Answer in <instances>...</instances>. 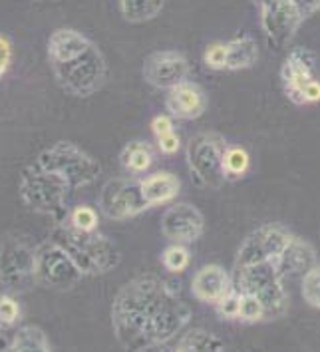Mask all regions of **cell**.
Masks as SVG:
<instances>
[{
	"label": "cell",
	"instance_id": "cell-26",
	"mask_svg": "<svg viewBox=\"0 0 320 352\" xmlns=\"http://www.w3.org/2000/svg\"><path fill=\"white\" fill-rule=\"evenodd\" d=\"M161 263H163V267H165L170 273L177 275V273H183L189 267V263H191V253H189V249L183 243H173V245H170V247L163 251Z\"/></svg>",
	"mask_w": 320,
	"mask_h": 352
},
{
	"label": "cell",
	"instance_id": "cell-20",
	"mask_svg": "<svg viewBox=\"0 0 320 352\" xmlns=\"http://www.w3.org/2000/svg\"><path fill=\"white\" fill-rule=\"evenodd\" d=\"M227 44V62L225 70L231 72H239L253 68L259 60V46L257 40L249 34H239V36L231 38Z\"/></svg>",
	"mask_w": 320,
	"mask_h": 352
},
{
	"label": "cell",
	"instance_id": "cell-30",
	"mask_svg": "<svg viewBox=\"0 0 320 352\" xmlns=\"http://www.w3.org/2000/svg\"><path fill=\"white\" fill-rule=\"evenodd\" d=\"M20 305L10 293H0V331L10 329L19 322Z\"/></svg>",
	"mask_w": 320,
	"mask_h": 352
},
{
	"label": "cell",
	"instance_id": "cell-36",
	"mask_svg": "<svg viewBox=\"0 0 320 352\" xmlns=\"http://www.w3.org/2000/svg\"><path fill=\"white\" fill-rule=\"evenodd\" d=\"M293 2H295L297 10L301 12L302 20L315 16L320 10V0H293Z\"/></svg>",
	"mask_w": 320,
	"mask_h": 352
},
{
	"label": "cell",
	"instance_id": "cell-9",
	"mask_svg": "<svg viewBox=\"0 0 320 352\" xmlns=\"http://www.w3.org/2000/svg\"><path fill=\"white\" fill-rule=\"evenodd\" d=\"M84 277L62 245L52 239L36 245V285L52 291H70Z\"/></svg>",
	"mask_w": 320,
	"mask_h": 352
},
{
	"label": "cell",
	"instance_id": "cell-37",
	"mask_svg": "<svg viewBox=\"0 0 320 352\" xmlns=\"http://www.w3.org/2000/svg\"><path fill=\"white\" fill-rule=\"evenodd\" d=\"M259 2H261V0H259Z\"/></svg>",
	"mask_w": 320,
	"mask_h": 352
},
{
	"label": "cell",
	"instance_id": "cell-19",
	"mask_svg": "<svg viewBox=\"0 0 320 352\" xmlns=\"http://www.w3.org/2000/svg\"><path fill=\"white\" fill-rule=\"evenodd\" d=\"M144 199L148 201L150 207L157 205L171 204L173 199H177L179 191H181V182L177 175H173L171 171H155L151 175H146L139 179Z\"/></svg>",
	"mask_w": 320,
	"mask_h": 352
},
{
	"label": "cell",
	"instance_id": "cell-22",
	"mask_svg": "<svg viewBox=\"0 0 320 352\" xmlns=\"http://www.w3.org/2000/svg\"><path fill=\"white\" fill-rule=\"evenodd\" d=\"M119 12L130 24H141L157 19L163 10V0H117Z\"/></svg>",
	"mask_w": 320,
	"mask_h": 352
},
{
	"label": "cell",
	"instance_id": "cell-2",
	"mask_svg": "<svg viewBox=\"0 0 320 352\" xmlns=\"http://www.w3.org/2000/svg\"><path fill=\"white\" fill-rule=\"evenodd\" d=\"M48 62L64 92L90 98L108 80V62L98 44L74 28H58L48 38Z\"/></svg>",
	"mask_w": 320,
	"mask_h": 352
},
{
	"label": "cell",
	"instance_id": "cell-6",
	"mask_svg": "<svg viewBox=\"0 0 320 352\" xmlns=\"http://www.w3.org/2000/svg\"><path fill=\"white\" fill-rule=\"evenodd\" d=\"M34 164L64 179L72 189L92 186L102 171L94 157L72 142H58L44 149Z\"/></svg>",
	"mask_w": 320,
	"mask_h": 352
},
{
	"label": "cell",
	"instance_id": "cell-16",
	"mask_svg": "<svg viewBox=\"0 0 320 352\" xmlns=\"http://www.w3.org/2000/svg\"><path fill=\"white\" fill-rule=\"evenodd\" d=\"M165 108L177 120H197L207 110V94L195 82H181L168 90Z\"/></svg>",
	"mask_w": 320,
	"mask_h": 352
},
{
	"label": "cell",
	"instance_id": "cell-11",
	"mask_svg": "<svg viewBox=\"0 0 320 352\" xmlns=\"http://www.w3.org/2000/svg\"><path fill=\"white\" fill-rule=\"evenodd\" d=\"M293 239L295 235L279 223H266L257 227L241 243L235 257V269L264 261H277Z\"/></svg>",
	"mask_w": 320,
	"mask_h": 352
},
{
	"label": "cell",
	"instance_id": "cell-18",
	"mask_svg": "<svg viewBox=\"0 0 320 352\" xmlns=\"http://www.w3.org/2000/svg\"><path fill=\"white\" fill-rule=\"evenodd\" d=\"M281 275L284 278L293 277H304L315 265H319L317 261V251L312 249L310 243H306L304 239L295 237L293 241L288 243V247L283 251V255L275 261Z\"/></svg>",
	"mask_w": 320,
	"mask_h": 352
},
{
	"label": "cell",
	"instance_id": "cell-27",
	"mask_svg": "<svg viewBox=\"0 0 320 352\" xmlns=\"http://www.w3.org/2000/svg\"><path fill=\"white\" fill-rule=\"evenodd\" d=\"M66 221L70 223L72 227H76V229H80V231H95L98 223H100V217H98V211H95L94 207L78 205V207H74L68 213Z\"/></svg>",
	"mask_w": 320,
	"mask_h": 352
},
{
	"label": "cell",
	"instance_id": "cell-34",
	"mask_svg": "<svg viewBox=\"0 0 320 352\" xmlns=\"http://www.w3.org/2000/svg\"><path fill=\"white\" fill-rule=\"evenodd\" d=\"M12 62V42L4 34H0V78L6 74Z\"/></svg>",
	"mask_w": 320,
	"mask_h": 352
},
{
	"label": "cell",
	"instance_id": "cell-21",
	"mask_svg": "<svg viewBox=\"0 0 320 352\" xmlns=\"http://www.w3.org/2000/svg\"><path fill=\"white\" fill-rule=\"evenodd\" d=\"M171 349L179 352H221L225 351L227 344L225 340H221L217 334L209 333L205 329H191V331H183V333L179 334Z\"/></svg>",
	"mask_w": 320,
	"mask_h": 352
},
{
	"label": "cell",
	"instance_id": "cell-32",
	"mask_svg": "<svg viewBox=\"0 0 320 352\" xmlns=\"http://www.w3.org/2000/svg\"><path fill=\"white\" fill-rule=\"evenodd\" d=\"M203 62L211 70H225L227 62V44L225 42H215L209 44L203 54Z\"/></svg>",
	"mask_w": 320,
	"mask_h": 352
},
{
	"label": "cell",
	"instance_id": "cell-5",
	"mask_svg": "<svg viewBox=\"0 0 320 352\" xmlns=\"http://www.w3.org/2000/svg\"><path fill=\"white\" fill-rule=\"evenodd\" d=\"M286 278L281 275L275 261H264L239 267L233 273V287L263 302L266 318H281L288 311Z\"/></svg>",
	"mask_w": 320,
	"mask_h": 352
},
{
	"label": "cell",
	"instance_id": "cell-8",
	"mask_svg": "<svg viewBox=\"0 0 320 352\" xmlns=\"http://www.w3.org/2000/svg\"><path fill=\"white\" fill-rule=\"evenodd\" d=\"M0 285L8 293H26L36 285V247L20 235L0 243Z\"/></svg>",
	"mask_w": 320,
	"mask_h": 352
},
{
	"label": "cell",
	"instance_id": "cell-13",
	"mask_svg": "<svg viewBox=\"0 0 320 352\" xmlns=\"http://www.w3.org/2000/svg\"><path fill=\"white\" fill-rule=\"evenodd\" d=\"M281 80H283L286 98L293 104L302 106L304 88L312 80H317V54L308 48H293L284 58Z\"/></svg>",
	"mask_w": 320,
	"mask_h": 352
},
{
	"label": "cell",
	"instance_id": "cell-31",
	"mask_svg": "<svg viewBox=\"0 0 320 352\" xmlns=\"http://www.w3.org/2000/svg\"><path fill=\"white\" fill-rule=\"evenodd\" d=\"M266 318V313H264L263 302L259 298L251 297L243 293V300H241V316L239 320L241 322H259V320H264Z\"/></svg>",
	"mask_w": 320,
	"mask_h": 352
},
{
	"label": "cell",
	"instance_id": "cell-1",
	"mask_svg": "<svg viewBox=\"0 0 320 352\" xmlns=\"http://www.w3.org/2000/svg\"><path fill=\"white\" fill-rule=\"evenodd\" d=\"M193 311L179 285L157 275H137L112 302V329L122 349L133 352L168 346L189 327Z\"/></svg>",
	"mask_w": 320,
	"mask_h": 352
},
{
	"label": "cell",
	"instance_id": "cell-14",
	"mask_svg": "<svg viewBox=\"0 0 320 352\" xmlns=\"http://www.w3.org/2000/svg\"><path fill=\"white\" fill-rule=\"evenodd\" d=\"M161 233L171 243H195L205 233V217L191 204H173L161 215Z\"/></svg>",
	"mask_w": 320,
	"mask_h": 352
},
{
	"label": "cell",
	"instance_id": "cell-17",
	"mask_svg": "<svg viewBox=\"0 0 320 352\" xmlns=\"http://www.w3.org/2000/svg\"><path fill=\"white\" fill-rule=\"evenodd\" d=\"M233 289V277L221 265H205L191 278L193 297L207 305H217Z\"/></svg>",
	"mask_w": 320,
	"mask_h": 352
},
{
	"label": "cell",
	"instance_id": "cell-25",
	"mask_svg": "<svg viewBox=\"0 0 320 352\" xmlns=\"http://www.w3.org/2000/svg\"><path fill=\"white\" fill-rule=\"evenodd\" d=\"M251 166V155L247 153V149L237 148V146H229L223 157V171H225L227 179H239L243 177Z\"/></svg>",
	"mask_w": 320,
	"mask_h": 352
},
{
	"label": "cell",
	"instance_id": "cell-4",
	"mask_svg": "<svg viewBox=\"0 0 320 352\" xmlns=\"http://www.w3.org/2000/svg\"><path fill=\"white\" fill-rule=\"evenodd\" d=\"M72 187L68 186L64 179H60L58 175L42 169L36 164L24 167L19 182L20 199L24 205L36 213L42 215H50L56 223L66 221L68 217V195H70Z\"/></svg>",
	"mask_w": 320,
	"mask_h": 352
},
{
	"label": "cell",
	"instance_id": "cell-7",
	"mask_svg": "<svg viewBox=\"0 0 320 352\" xmlns=\"http://www.w3.org/2000/svg\"><path fill=\"white\" fill-rule=\"evenodd\" d=\"M227 148V140L217 131H201L189 140L187 167L197 186L219 187L227 182L223 171Z\"/></svg>",
	"mask_w": 320,
	"mask_h": 352
},
{
	"label": "cell",
	"instance_id": "cell-23",
	"mask_svg": "<svg viewBox=\"0 0 320 352\" xmlns=\"http://www.w3.org/2000/svg\"><path fill=\"white\" fill-rule=\"evenodd\" d=\"M119 162L124 169H128L130 173H146L153 164V151H151L148 142H130L119 153Z\"/></svg>",
	"mask_w": 320,
	"mask_h": 352
},
{
	"label": "cell",
	"instance_id": "cell-10",
	"mask_svg": "<svg viewBox=\"0 0 320 352\" xmlns=\"http://www.w3.org/2000/svg\"><path fill=\"white\" fill-rule=\"evenodd\" d=\"M98 207L112 221H128L150 209L144 199L139 179L132 177H115L106 182L98 197Z\"/></svg>",
	"mask_w": 320,
	"mask_h": 352
},
{
	"label": "cell",
	"instance_id": "cell-28",
	"mask_svg": "<svg viewBox=\"0 0 320 352\" xmlns=\"http://www.w3.org/2000/svg\"><path fill=\"white\" fill-rule=\"evenodd\" d=\"M301 295L304 302H308L315 309H320V265H315L301 278Z\"/></svg>",
	"mask_w": 320,
	"mask_h": 352
},
{
	"label": "cell",
	"instance_id": "cell-33",
	"mask_svg": "<svg viewBox=\"0 0 320 352\" xmlns=\"http://www.w3.org/2000/svg\"><path fill=\"white\" fill-rule=\"evenodd\" d=\"M157 140V148L161 153H165V155H173V153H177L179 148H181V138L175 133V131H170V133H165V135H159V138H155Z\"/></svg>",
	"mask_w": 320,
	"mask_h": 352
},
{
	"label": "cell",
	"instance_id": "cell-29",
	"mask_svg": "<svg viewBox=\"0 0 320 352\" xmlns=\"http://www.w3.org/2000/svg\"><path fill=\"white\" fill-rule=\"evenodd\" d=\"M241 300H243V293L233 287L225 297L215 305L217 315L221 316V318H225V320H239V316H241Z\"/></svg>",
	"mask_w": 320,
	"mask_h": 352
},
{
	"label": "cell",
	"instance_id": "cell-3",
	"mask_svg": "<svg viewBox=\"0 0 320 352\" xmlns=\"http://www.w3.org/2000/svg\"><path fill=\"white\" fill-rule=\"evenodd\" d=\"M50 239L66 249L84 275H106L122 261L117 245L106 235L98 231H80L68 221L56 223Z\"/></svg>",
	"mask_w": 320,
	"mask_h": 352
},
{
	"label": "cell",
	"instance_id": "cell-24",
	"mask_svg": "<svg viewBox=\"0 0 320 352\" xmlns=\"http://www.w3.org/2000/svg\"><path fill=\"white\" fill-rule=\"evenodd\" d=\"M52 349L50 346V340L46 333L38 327H22L16 333L12 334V340L8 344V351H20V352H48Z\"/></svg>",
	"mask_w": 320,
	"mask_h": 352
},
{
	"label": "cell",
	"instance_id": "cell-35",
	"mask_svg": "<svg viewBox=\"0 0 320 352\" xmlns=\"http://www.w3.org/2000/svg\"><path fill=\"white\" fill-rule=\"evenodd\" d=\"M151 131H153L155 138L165 135V133H170V131H175L173 130V120H171L170 116H155V118L151 120Z\"/></svg>",
	"mask_w": 320,
	"mask_h": 352
},
{
	"label": "cell",
	"instance_id": "cell-15",
	"mask_svg": "<svg viewBox=\"0 0 320 352\" xmlns=\"http://www.w3.org/2000/svg\"><path fill=\"white\" fill-rule=\"evenodd\" d=\"M144 80L157 90H171L173 86L189 78V62L185 56L175 50L153 52L146 58L141 68Z\"/></svg>",
	"mask_w": 320,
	"mask_h": 352
},
{
	"label": "cell",
	"instance_id": "cell-12",
	"mask_svg": "<svg viewBox=\"0 0 320 352\" xmlns=\"http://www.w3.org/2000/svg\"><path fill=\"white\" fill-rule=\"evenodd\" d=\"M261 26L266 44L273 50H284L295 38L302 16L293 0H261Z\"/></svg>",
	"mask_w": 320,
	"mask_h": 352
}]
</instances>
